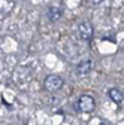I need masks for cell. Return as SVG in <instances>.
<instances>
[{
	"mask_svg": "<svg viewBox=\"0 0 124 125\" xmlns=\"http://www.w3.org/2000/svg\"><path fill=\"white\" fill-rule=\"evenodd\" d=\"M64 85V81L61 79L58 74H50L45 77L43 81V88L48 92H57L58 89H61V86Z\"/></svg>",
	"mask_w": 124,
	"mask_h": 125,
	"instance_id": "cell-1",
	"label": "cell"
},
{
	"mask_svg": "<svg viewBox=\"0 0 124 125\" xmlns=\"http://www.w3.org/2000/svg\"><path fill=\"white\" fill-rule=\"evenodd\" d=\"M100 125H106V124H100Z\"/></svg>",
	"mask_w": 124,
	"mask_h": 125,
	"instance_id": "cell-8",
	"label": "cell"
},
{
	"mask_svg": "<svg viewBox=\"0 0 124 125\" xmlns=\"http://www.w3.org/2000/svg\"><path fill=\"white\" fill-rule=\"evenodd\" d=\"M61 17H63V10L60 8H57V6H51L48 10H46V18H48V21H51V22H57Z\"/></svg>",
	"mask_w": 124,
	"mask_h": 125,
	"instance_id": "cell-5",
	"label": "cell"
},
{
	"mask_svg": "<svg viewBox=\"0 0 124 125\" xmlns=\"http://www.w3.org/2000/svg\"><path fill=\"white\" fill-rule=\"evenodd\" d=\"M103 2V0H88V3L91 5V6H97V5H100Z\"/></svg>",
	"mask_w": 124,
	"mask_h": 125,
	"instance_id": "cell-7",
	"label": "cell"
},
{
	"mask_svg": "<svg viewBox=\"0 0 124 125\" xmlns=\"http://www.w3.org/2000/svg\"><path fill=\"white\" fill-rule=\"evenodd\" d=\"M93 67H94V62H93L91 60H84V61H81L79 64L76 66L75 73H76V76H78V77H85L93 70Z\"/></svg>",
	"mask_w": 124,
	"mask_h": 125,
	"instance_id": "cell-4",
	"label": "cell"
},
{
	"mask_svg": "<svg viewBox=\"0 0 124 125\" xmlns=\"http://www.w3.org/2000/svg\"><path fill=\"white\" fill-rule=\"evenodd\" d=\"M108 95H109V98H111L117 106H121V104H123V92H121L118 88H111L109 91H108Z\"/></svg>",
	"mask_w": 124,
	"mask_h": 125,
	"instance_id": "cell-6",
	"label": "cell"
},
{
	"mask_svg": "<svg viewBox=\"0 0 124 125\" xmlns=\"http://www.w3.org/2000/svg\"><path fill=\"white\" fill-rule=\"evenodd\" d=\"M78 34L82 40L88 42L93 39V36H94V28H93V24L88 22V21H84L78 25Z\"/></svg>",
	"mask_w": 124,
	"mask_h": 125,
	"instance_id": "cell-3",
	"label": "cell"
},
{
	"mask_svg": "<svg viewBox=\"0 0 124 125\" xmlns=\"http://www.w3.org/2000/svg\"><path fill=\"white\" fill-rule=\"evenodd\" d=\"M78 109H79L81 112H84V113H91L96 109V100H94V97L88 95V94L81 95L79 100H78Z\"/></svg>",
	"mask_w": 124,
	"mask_h": 125,
	"instance_id": "cell-2",
	"label": "cell"
}]
</instances>
